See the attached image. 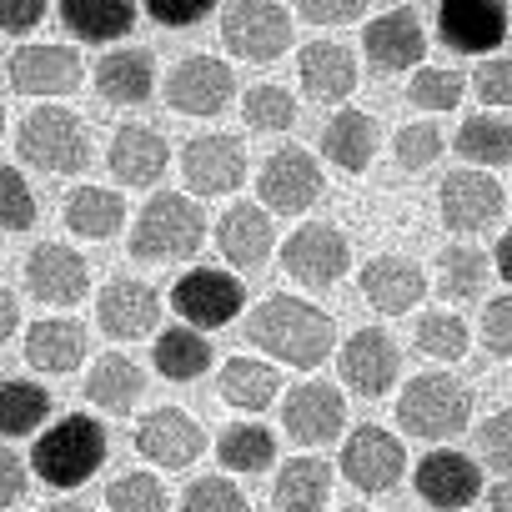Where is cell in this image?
<instances>
[{
	"label": "cell",
	"instance_id": "cell-1",
	"mask_svg": "<svg viewBox=\"0 0 512 512\" xmlns=\"http://www.w3.org/2000/svg\"><path fill=\"white\" fill-rule=\"evenodd\" d=\"M246 337L262 347L267 357L312 372V367H322V362L332 357L337 327H332L327 312H317V307L302 302V297H272V302H262V307L251 312Z\"/></svg>",
	"mask_w": 512,
	"mask_h": 512
},
{
	"label": "cell",
	"instance_id": "cell-2",
	"mask_svg": "<svg viewBox=\"0 0 512 512\" xmlns=\"http://www.w3.org/2000/svg\"><path fill=\"white\" fill-rule=\"evenodd\" d=\"M16 151H21L26 166L51 171V176H76V171H86V161H91V141H86L81 116L66 111V106H56V101H41V106L21 121Z\"/></svg>",
	"mask_w": 512,
	"mask_h": 512
},
{
	"label": "cell",
	"instance_id": "cell-3",
	"mask_svg": "<svg viewBox=\"0 0 512 512\" xmlns=\"http://www.w3.org/2000/svg\"><path fill=\"white\" fill-rule=\"evenodd\" d=\"M206 241V216L191 196L161 191L141 206L136 231H131V256L146 262H171V256H196Z\"/></svg>",
	"mask_w": 512,
	"mask_h": 512
},
{
	"label": "cell",
	"instance_id": "cell-4",
	"mask_svg": "<svg viewBox=\"0 0 512 512\" xmlns=\"http://www.w3.org/2000/svg\"><path fill=\"white\" fill-rule=\"evenodd\" d=\"M101 462H106V427L96 417H61L51 432H41L31 452L36 477L51 487H81L86 477H96Z\"/></svg>",
	"mask_w": 512,
	"mask_h": 512
},
{
	"label": "cell",
	"instance_id": "cell-5",
	"mask_svg": "<svg viewBox=\"0 0 512 512\" xmlns=\"http://www.w3.org/2000/svg\"><path fill=\"white\" fill-rule=\"evenodd\" d=\"M397 417L412 437H427V442H447L467 427L472 417V392L457 382V377H442V372H422L402 387L397 397Z\"/></svg>",
	"mask_w": 512,
	"mask_h": 512
},
{
	"label": "cell",
	"instance_id": "cell-6",
	"mask_svg": "<svg viewBox=\"0 0 512 512\" xmlns=\"http://www.w3.org/2000/svg\"><path fill=\"white\" fill-rule=\"evenodd\" d=\"M221 41L241 61H277L292 46V16L277 0H231L221 16Z\"/></svg>",
	"mask_w": 512,
	"mask_h": 512
},
{
	"label": "cell",
	"instance_id": "cell-7",
	"mask_svg": "<svg viewBox=\"0 0 512 512\" xmlns=\"http://www.w3.org/2000/svg\"><path fill=\"white\" fill-rule=\"evenodd\" d=\"M282 267H287V277L302 282V287H332V282L347 277V267H352V246H347V236H342L337 226L307 221V226H297V231L287 236Z\"/></svg>",
	"mask_w": 512,
	"mask_h": 512
},
{
	"label": "cell",
	"instance_id": "cell-8",
	"mask_svg": "<svg viewBox=\"0 0 512 512\" xmlns=\"http://www.w3.org/2000/svg\"><path fill=\"white\" fill-rule=\"evenodd\" d=\"M236 96V76L216 56H186L166 76V106L181 116H221Z\"/></svg>",
	"mask_w": 512,
	"mask_h": 512
},
{
	"label": "cell",
	"instance_id": "cell-9",
	"mask_svg": "<svg viewBox=\"0 0 512 512\" xmlns=\"http://www.w3.org/2000/svg\"><path fill=\"white\" fill-rule=\"evenodd\" d=\"M256 191H262V206L267 211L297 216V211H307L322 196V171H317V161L302 146H282V151L267 156L262 176H256Z\"/></svg>",
	"mask_w": 512,
	"mask_h": 512
},
{
	"label": "cell",
	"instance_id": "cell-10",
	"mask_svg": "<svg viewBox=\"0 0 512 512\" xmlns=\"http://www.w3.org/2000/svg\"><path fill=\"white\" fill-rule=\"evenodd\" d=\"M437 36H442V46H452L462 56L497 51L502 36H507V6L502 0H442L437 6Z\"/></svg>",
	"mask_w": 512,
	"mask_h": 512
},
{
	"label": "cell",
	"instance_id": "cell-11",
	"mask_svg": "<svg viewBox=\"0 0 512 512\" xmlns=\"http://www.w3.org/2000/svg\"><path fill=\"white\" fill-rule=\"evenodd\" d=\"M181 181L196 196H226L246 181V151L236 136H196L181 151Z\"/></svg>",
	"mask_w": 512,
	"mask_h": 512
},
{
	"label": "cell",
	"instance_id": "cell-12",
	"mask_svg": "<svg viewBox=\"0 0 512 512\" xmlns=\"http://www.w3.org/2000/svg\"><path fill=\"white\" fill-rule=\"evenodd\" d=\"M342 422H347V402H342V392H337L332 382H302V387H292L287 402H282V427H287V437L302 442V447L332 442V437L342 432Z\"/></svg>",
	"mask_w": 512,
	"mask_h": 512
},
{
	"label": "cell",
	"instance_id": "cell-13",
	"mask_svg": "<svg viewBox=\"0 0 512 512\" xmlns=\"http://www.w3.org/2000/svg\"><path fill=\"white\" fill-rule=\"evenodd\" d=\"M402 467H407V452L387 427H357L342 447V477L357 492H387L402 477Z\"/></svg>",
	"mask_w": 512,
	"mask_h": 512
},
{
	"label": "cell",
	"instance_id": "cell-14",
	"mask_svg": "<svg viewBox=\"0 0 512 512\" xmlns=\"http://www.w3.org/2000/svg\"><path fill=\"white\" fill-rule=\"evenodd\" d=\"M171 302H176V312L186 317V327L201 332V327H226V322L241 312L246 292H241L236 277L211 272V267H196V272H186V277L176 282Z\"/></svg>",
	"mask_w": 512,
	"mask_h": 512
},
{
	"label": "cell",
	"instance_id": "cell-15",
	"mask_svg": "<svg viewBox=\"0 0 512 512\" xmlns=\"http://www.w3.org/2000/svg\"><path fill=\"white\" fill-rule=\"evenodd\" d=\"M342 377H347V387L357 392V397H382V392H392V382H397V372H402V352H397V342L387 337V332H377V327H367V332H352L347 342H342Z\"/></svg>",
	"mask_w": 512,
	"mask_h": 512
},
{
	"label": "cell",
	"instance_id": "cell-16",
	"mask_svg": "<svg viewBox=\"0 0 512 512\" xmlns=\"http://www.w3.org/2000/svg\"><path fill=\"white\" fill-rule=\"evenodd\" d=\"M136 452L151 457L156 467H191L206 452V432L196 427L191 412L181 407H156L151 417H141L136 427Z\"/></svg>",
	"mask_w": 512,
	"mask_h": 512
},
{
	"label": "cell",
	"instance_id": "cell-17",
	"mask_svg": "<svg viewBox=\"0 0 512 512\" xmlns=\"http://www.w3.org/2000/svg\"><path fill=\"white\" fill-rule=\"evenodd\" d=\"M26 287L46 307H76L91 292V272H86V262L71 246L46 241V246L31 251V262H26Z\"/></svg>",
	"mask_w": 512,
	"mask_h": 512
},
{
	"label": "cell",
	"instance_id": "cell-18",
	"mask_svg": "<svg viewBox=\"0 0 512 512\" xmlns=\"http://www.w3.org/2000/svg\"><path fill=\"white\" fill-rule=\"evenodd\" d=\"M86 81V66L71 46H21L11 56V86L21 96H71Z\"/></svg>",
	"mask_w": 512,
	"mask_h": 512
},
{
	"label": "cell",
	"instance_id": "cell-19",
	"mask_svg": "<svg viewBox=\"0 0 512 512\" xmlns=\"http://www.w3.org/2000/svg\"><path fill=\"white\" fill-rule=\"evenodd\" d=\"M417 492H422L427 507L457 512V507H467V502L482 497V467L472 457H462V452H447V447L442 452H427L417 462Z\"/></svg>",
	"mask_w": 512,
	"mask_h": 512
},
{
	"label": "cell",
	"instance_id": "cell-20",
	"mask_svg": "<svg viewBox=\"0 0 512 512\" xmlns=\"http://www.w3.org/2000/svg\"><path fill=\"white\" fill-rule=\"evenodd\" d=\"M96 322H101V332L116 337V342L146 337V332H156V322H161V297H156L146 282H136V277H116V282H106V292H101V302H96Z\"/></svg>",
	"mask_w": 512,
	"mask_h": 512
},
{
	"label": "cell",
	"instance_id": "cell-21",
	"mask_svg": "<svg viewBox=\"0 0 512 512\" xmlns=\"http://www.w3.org/2000/svg\"><path fill=\"white\" fill-rule=\"evenodd\" d=\"M437 201H442V221L452 231H462V236L487 231L502 216V186L492 176H482V171H452L442 181V196Z\"/></svg>",
	"mask_w": 512,
	"mask_h": 512
},
{
	"label": "cell",
	"instance_id": "cell-22",
	"mask_svg": "<svg viewBox=\"0 0 512 512\" xmlns=\"http://www.w3.org/2000/svg\"><path fill=\"white\" fill-rule=\"evenodd\" d=\"M427 297V277L417 272V262L407 256H377L362 267V302L377 307L382 317H402Z\"/></svg>",
	"mask_w": 512,
	"mask_h": 512
},
{
	"label": "cell",
	"instance_id": "cell-23",
	"mask_svg": "<svg viewBox=\"0 0 512 512\" xmlns=\"http://www.w3.org/2000/svg\"><path fill=\"white\" fill-rule=\"evenodd\" d=\"M216 241H221V251H226V262H231V267H241V272L267 267L272 241H277L267 206H256V201H236V206L221 216V226H216Z\"/></svg>",
	"mask_w": 512,
	"mask_h": 512
},
{
	"label": "cell",
	"instance_id": "cell-24",
	"mask_svg": "<svg viewBox=\"0 0 512 512\" xmlns=\"http://www.w3.org/2000/svg\"><path fill=\"white\" fill-rule=\"evenodd\" d=\"M362 51H367L372 71H387V76H392V71L417 66V56H427V36H422L417 16H407V11H387V16L367 21V31H362Z\"/></svg>",
	"mask_w": 512,
	"mask_h": 512
},
{
	"label": "cell",
	"instance_id": "cell-25",
	"mask_svg": "<svg viewBox=\"0 0 512 512\" xmlns=\"http://www.w3.org/2000/svg\"><path fill=\"white\" fill-rule=\"evenodd\" d=\"M111 171H116V181H126V186H151L161 171H166V161H171V146L161 141V131L156 126H136V121H126L116 136H111Z\"/></svg>",
	"mask_w": 512,
	"mask_h": 512
},
{
	"label": "cell",
	"instance_id": "cell-26",
	"mask_svg": "<svg viewBox=\"0 0 512 512\" xmlns=\"http://www.w3.org/2000/svg\"><path fill=\"white\" fill-rule=\"evenodd\" d=\"M26 362L36 372H51V377H66L86 362V327L71 322V317H46L26 332Z\"/></svg>",
	"mask_w": 512,
	"mask_h": 512
},
{
	"label": "cell",
	"instance_id": "cell-27",
	"mask_svg": "<svg viewBox=\"0 0 512 512\" xmlns=\"http://www.w3.org/2000/svg\"><path fill=\"white\" fill-rule=\"evenodd\" d=\"M297 71H302V91H307L312 101H342V96L357 91V61H352V51L337 46V41H312V46H302Z\"/></svg>",
	"mask_w": 512,
	"mask_h": 512
},
{
	"label": "cell",
	"instance_id": "cell-28",
	"mask_svg": "<svg viewBox=\"0 0 512 512\" xmlns=\"http://www.w3.org/2000/svg\"><path fill=\"white\" fill-rule=\"evenodd\" d=\"M96 86H101V96L116 101V106H141V101H151V91H156V56H151L146 46H136V51H111V56H101V66H96Z\"/></svg>",
	"mask_w": 512,
	"mask_h": 512
},
{
	"label": "cell",
	"instance_id": "cell-29",
	"mask_svg": "<svg viewBox=\"0 0 512 512\" xmlns=\"http://www.w3.org/2000/svg\"><path fill=\"white\" fill-rule=\"evenodd\" d=\"M61 21L76 41H121L136 26V0H61Z\"/></svg>",
	"mask_w": 512,
	"mask_h": 512
},
{
	"label": "cell",
	"instance_id": "cell-30",
	"mask_svg": "<svg viewBox=\"0 0 512 512\" xmlns=\"http://www.w3.org/2000/svg\"><path fill=\"white\" fill-rule=\"evenodd\" d=\"M332 492V467L322 457H292L282 472H277V487H272V502L282 512H322Z\"/></svg>",
	"mask_w": 512,
	"mask_h": 512
},
{
	"label": "cell",
	"instance_id": "cell-31",
	"mask_svg": "<svg viewBox=\"0 0 512 512\" xmlns=\"http://www.w3.org/2000/svg\"><path fill=\"white\" fill-rule=\"evenodd\" d=\"M322 151L327 161H337L342 171H367L372 151H377V126L367 111H337L322 131Z\"/></svg>",
	"mask_w": 512,
	"mask_h": 512
},
{
	"label": "cell",
	"instance_id": "cell-32",
	"mask_svg": "<svg viewBox=\"0 0 512 512\" xmlns=\"http://www.w3.org/2000/svg\"><path fill=\"white\" fill-rule=\"evenodd\" d=\"M121 221H126V201H121L116 191H106V186H76V191L66 196V226H71L76 236H86V241L116 236Z\"/></svg>",
	"mask_w": 512,
	"mask_h": 512
},
{
	"label": "cell",
	"instance_id": "cell-33",
	"mask_svg": "<svg viewBox=\"0 0 512 512\" xmlns=\"http://www.w3.org/2000/svg\"><path fill=\"white\" fill-rule=\"evenodd\" d=\"M277 387H282L277 367L256 362V357H231V362L221 367V397H226L231 407H241V412H262V407H272Z\"/></svg>",
	"mask_w": 512,
	"mask_h": 512
},
{
	"label": "cell",
	"instance_id": "cell-34",
	"mask_svg": "<svg viewBox=\"0 0 512 512\" xmlns=\"http://www.w3.org/2000/svg\"><path fill=\"white\" fill-rule=\"evenodd\" d=\"M141 387H146L141 367H136L131 357H121V352L96 357V367H91V377H86V397H91L96 407H106V412H126V407L141 397Z\"/></svg>",
	"mask_w": 512,
	"mask_h": 512
},
{
	"label": "cell",
	"instance_id": "cell-35",
	"mask_svg": "<svg viewBox=\"0 0 512 512\" xmlns=\"http://www.w3.org/2000/svg\"><path fill=\"white\" fill-rule=\"evenodd\" d=\"M156 372L171 377V382H196L206 367H211V342L196 332V327H171L156 337Z\"/></svg>",
	"mask_w": 512,
	"mask_h": 512
},
{
	"label": "cell",
	"instance_id": "cell-36",
	"mask_svg": "<svg viewBox=\"0 0 512 512\" xmlns=\"http://www.w3.org/2000/svg\"><path fill=\"white\" fill-rule=\"evenodd\" d=\"M51 417V392L41 382H0V437H31Z\"/></svg>",
	"mask_w": 512,
	"mask_h": 512
},
{
	"label": "cell",
	"instance_id": "cell-37",
	"mask_svg": "<svg viewBox=\"0 0 512 512\" xmlns=\"http://www.w3.org/2000/svg\"><path fill=\"white\" fill-rule=\"evenodd\" d=\"M272 457H277V437L262 422H231L216 437V462L231 472H262L272 467Z\"/></svg>",
	"mask_w": 512,
	"mask_h": 512
},
{
	"label": "cell",
	"instance_id": "cell-38",
	"mask_svg": "<svg viewBox=\"0 0 512 512\" xmlns=\"http://www.w3.org/2000/svg\"><path fill=\"white\" fill-rule=\"evenodd\" d=\"M457 151L472 166H502V161H512V126L497 116H467L457 131Z\"/></svg>",
	"mask_w": 512,
	"mask_h": 512
},
{
	"label": "cell",
	"instance_id": "cell-39",
	"mask_svg": "<svg viewBox=\"0 0 512 512\" xmlns=\"http://www.w3.org/2000/svg\"><path fill=\"white\" fill-rule=\"evenodd\" d=\"M417 347H422L427 357H437V362H462L467 347H472V337H467V322H462V317H452V312H427V317L417 322Z\"/></svg>",
	"mask_w": 512,
	"mask_h": 512
},
{
	"label": "cell",
	"instance_id": "cell-40",
	"mask_svg": "<svg viewBox=\"0 0 512 512\" xmlns=\"http://www.w3.org/2000/svg\"><path fill=\"white\" fill-rule=\"evenodd\" d=\"M487 287V251L477 246H447L442 251V297H477Z\"/></svg>",
	"mask_w": 512,
	"mask_h": 512
},
{
	"label": "cell",
	"instance_id": "cell-41",
	"mask_svg": "<svg viewBox=\"0 0 512 512\" xmlns=\"http://www.w3.org/2000/svg\"><path fill=\"white\" fill-rule=\"evenodd\" d=\"M241 116H246V126H256V131H292V121H297V96H287L282 86H251L246 101H241Z\"/></svg>",
	"mask_w": 512,
	"mask_h": 512
},
{
	"label": "cell",
	"instance_id": "cell-42",
	"mask_svg": "<svg viewBox=\"0 0 512 512\" xmlns=\"http://www.w3.org/2000/svg\"><path fill=\"white\" fill-rule=\"evenodd\" d=\"M462 91H467V81H462L457 71L422 66V71L412 76V86H407V101H412V106H422V111H457Z\"/></svg>",
	"mask_w": 512,
	"mask_h": 512
},
{
	"label": "cell",
	"instance_id": "cell-43",
	"mask_svg": "<svg viewBox=\"0 0 512 512\" xmlns=\"http://www.w3.org/2000/svg\"><path fill=\"white\" fill-rule=\"evenodd\" d=\"M106 512H166V487L151 472H126L106 487Z\"/></svg>",
	"mask_w": 512,
	"mask_h": 512
},
{
	"label": "cell",
	"instance_id": "cell-44",
	"mask_svg": "<svg viewBox=\"0 0 512 512\" xmlns=\"http://www.w3.org/2000/svg\"><path fill=\"white\" fill-rule=\"evenodd\" d=\"M181 512H251L246 507V492L226 477H196L186 492H181Z\"/></svg>",
	"mask_w": 512,
	"mask_h": 512
},
{
	"label": "cell",
	"instance_id": "cell-45",
	"mask_svg": "<svg viewBox=\"0 0 512 512\" xmlns=\"http://www.w3.org/2000/svg\"><path fill=\"white\" fill-rule=\"evenodd\" d=\"M36 221V196L16 176V166H0V231H26Z\"/></svg>",
	"mask_w": 512,
	"mask_h": 512
},
{
	"label": "cell",
	"instance_id": "cell-46",
	"mask_svg": "<svg viewBox=\"0 0 512 512\" xmlns=\"http://www.w3.org/2000/svg\"><path fill=\"white\" fill-rule=\"evenodd\" d=\"M477 447H482V457H487L492 472L512 477V407H502L497 417H487L477 427Z\"/></svg>",
	"mask_w": 512,
	"mask_h": 512
},
{
	"label": "cell",
	"instance_id": "cell-47",
	"mask_svg": "<svg viewBox=\"0 0 512 512\" xmlns=\"http://www.w3.org/2000/svg\"><path fill=\"white\" fill-rule=\"evenodd\" d=\"M442 156V131L437 126H427V121H417V126H402L397 131V161L402 166H432Z\"/></svg>",
	"mask_w": 512,
	"mask_h": 512
},
{
	"label": "cell",
	"instance_id": "cell-48",
	"mask_svg": "<svg viewBox=\"0 0 512 512\" xmlns=\"http://www.w3.org/2000/svg\"><path fill=\"white\" fill-rule=\"evenodd\" d=\"M472 91H477V101H487V106H512V61H482L477 71H472Z\"/></svg>",
	"mask_w": 512,
	"mask_h": 512
},
{
	"label": "cell",
	"instance_id": "cell-49",
	"mask_svg": "<svg viewBox=\"0 0 512 512\" xmlns=\"http://www.w3.org/2000/svg\"><path fill=\"white\" fill-rule=\"evenodd\" d=\"M482 342H487L492 357H512V297L487 302V312H482Z\"/></svg>",
	"mask_w": 512,
	"mask_h": 512
},
{
	"label": "cell",
	"instance_id": "cell-50",
	"mask_svg": "<svg viewBox=\"0 0 512 512\" xmlns=\"http://www.w3.org/2000/svg\"><path fill=\"white\" fill-rule=\"evenodd\" d=\"M211 11H216V0H146V16L161 21V26H171V31L196 26V21L211 16Z\"/></svg>",
	"mask_w": 512,
	"mask_h": 512
},
{
	"label": "cell",
	"instance_id": "cell-51",
	"mask_svg": "<svg viewBox=\"0 0 512 512\" xmlns=\"http://www.w3.org/2000/svg\"><path fill=\"white\" fill-rule=\"evenodd\" d=\"M367 11V0H297V16L312 26H347Z\"/></svg>",
	"mask_w": 512,
	"mask_h": 512
},
{
	"label": "cell",
	"instance_id": "cell-52",
	"mask_svg": "<svg viewBox=\"0 0 512 512\" xmlns=\"http://www.w3.org/2000/svg\"><path fill=\"white\" fill-rule=\"evenodd\" d=\"M46 21V0H0V31L31 36Z\"/></svg>",
	"mask_w": 512,
	"mask_h": 512
},
{
	"label": "cell",
	"instance_id": "cell-53",
	"mask_svg": "<svg viewBox=\"0 0 512 512\" xmlns=\"http://www.w3.org/2000/svg\"><path fill=\"white\" fill-rule=\"evenodd\" d=\"M21 497H26V462L0 447V507H11Z\"/></svg>",
	"mask_w": 512,
	"mask_h": 512
},
{
	"label": "cell",
	"instance_id": "cell-54",
	"mask_svg": "<svg viewBox=\"0 0 512 512\" xmlns=\"http://www.w3.org/2000/svg\"><path fill=\"white\" fill-rule=\"evenodd\" d=\"M16 327H21V307H16V297L6 287H0V342H11Z\"/></svg>",
	"mask_w": 512,
	"mask_h": 512
},
{
	"label": "cell",
	"instance_id": "cell-55",
	"mask_svg": "<svg viewBox=\"0 0 512 512\" xmlns=\"http://www.w3.org/2000/svg\"><path fill=\"white\" fill-rule=\"evenodd\" d=\"M487 507H492V512H512V482H492Z\"/></svg>",
	"mask_w": 512,
	"mask_h": 512
},
{
	"label": "cell",
	"instance_id": "cell-56",
	"mask_svg": "<svg viewBox=\"0 0 512 512\" xmlns=\"http://www.w3.org/2000/svg\"><path fill=\"white\" fill-rule=\"evenodd\" d=\"M497 272H502V282H512V231L497 241Z\"/></svg>",
	"mask_w": 512,
	"mask_h": 512
},
{
	"label": "cell",
	"instance_id": "cell-57",
	"mask_svg": "<svg viewBox=\"0 0 512 512\" xmlns=\"http://www.w3.org/2000/svg\"><path fill=\"white\" fill-rule=\"evenodd\" d=\"M41 512H91V507H81V502H51V507H41Z\"/></svg>",
	"mask_w": 512,
	"mask_h": 512
},
{
	"label": "cell",
	"instance_id": "cell-58",
	"mask_svg": "<svg viewBox=\"0 0 512 512\" xmlns=\"http://www.w3.org/2000/svg\"><path fill=\"white\" fill-rule=\"evenodd\" d=\"M337 512H372V507H337Z\"/></svg>",
	"mask_w": 512,
	"mask_h": 512
},
{
	"label": "cell",
	"instance_id": "cell-59",
	"mask_svg": "<svg viewBox=\"0 0 512 512\" xmlns=\"http://www.w3.org/2000/svg\"><path fill=\"white\" fill-rule=\"evenodd\" d=\"M0 136H6V111H0Z\"/></svg>",
	"mask_w": 512,
	"mask_h": 512
}]
</instances>
